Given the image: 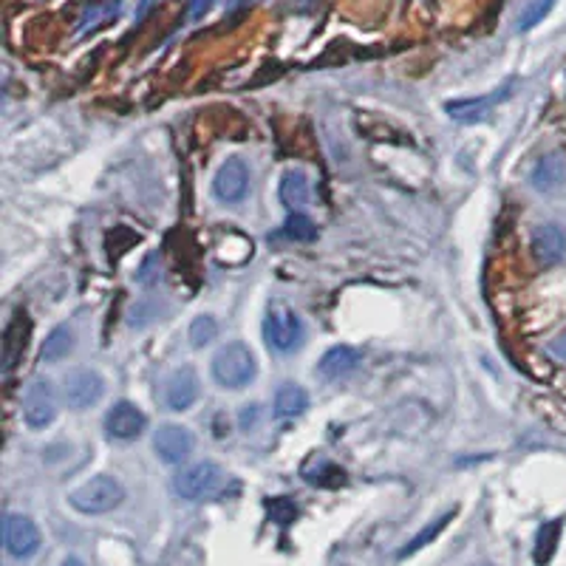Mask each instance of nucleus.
<instances>
[{"mask_svg":"<svg viewBox=\"0 0 566 566\" xmlns=\"http://www.w3.org/2000/svg\"><path fill=\"white\" fill-rule=\"evenodd\" d=\"M229 476L213 461H198L193 468H185L173 479V490L176 496H182L187 501H210L227 493Z\"/></svg>","mask_w":566,"mask_h":566,"instance_id":"nucleus-1","label":"nucleus"},{"mask_svg":"<svg viewBox=\"0 0 566 566\" xmlns=\"http://www.w3.org/2000/svg\"><path fill=\"white\" fill-rule=\"evenodd\" d=\"M122 501H125V487L114 476H94L68 493V504L76 512H83V516H102V512L116 510Z\"/></svg>","mask_w":566,"mask_h":566,"instance_id":"nucleus-2","label":"nucleus"},{"mask_svg":"<svg viewBox=\"0 0 566 566\" xmlns=\"http://www.w3.org/2000/svg\"><path fill=\"white\" fill-rule=\"evenodd\" d=\"M255 374H258L255 354L244 343H227L213 357V379L221 389H229V391L247 389L255 379Z\"/></svg>","mask_w":566,"mask_h":566,"instance_id":"nucleus-3","label":"nucleus"},{"mask_svg":"<svg viewBox=\"0 0 566 566\" xmlns=\"http://www.w3.org/2000/svg\"><path fill=\"white\" fill-rule=\"evenodd\" d=\"M264 340L275 354H292L303 343V323L287 303H272L264 320Z\"/></svg>","mask_w":566,"mask_h":566,"instance_id":"nucleus-4","label":"nucleus"},{"mask_svg":"<svg viewBox=\"0 0 566 566\" xmlns=\"http://www.w3.org/2000/svg\"><path fill=\"white\" fill-rule=\"evenodd\" d=\"M57 417V397L48 379H32L23 394V419L29 428H48Z\"/></svg>","mask_w":566,"mask_h":566,"instance_id":"nucleus-5","label":"nucleus"},{"mask_svg":"<svg viewBox=\"0 0 566 566\" xmlns=\"http://www.w3.org/2000/svg\"><path fill=\"white\" fill-rule=\"evenodd\" d=\"M102 391H106V382H102V377L94 369H76L63 379V399L74 410H86L96 405Z\"/></svg>","mask_w":566,"mask_h":566,"instance_id":"nucleus-6","label":"nucleus"},{"mask_svg":"<svg viewBox=\"0 0 566 566\" xmlns=\"http://www.w3.org/2000/svg\"><path fill=\"white\" fill-rule=\"evenodd\" d=\"M4 544L12 558H32L40 550V530L32 519L20 516V512H9L4 519Z\"/></svg>","mask_w":566,"mask_h":566,"instance_id":"nucleus-7","label":"nucleus"},{"mask_svg":"<svg viewBox=\"0 0 566 566\" xmlns=\"http://www.w3.org/2000/svg\"><path fill=\"white\" fill-rule=\"evenodd\" d=\"M213 193L224 204H238V201L247 198V193H249V167L244 165V159L233 157L218 167V173L213 178Z\"/></svg>","mask_w":566,"mask_h":566,"instance_id":"nucleus-8","label":"nucleus"},{"mask_svg":"<svg viewBox=\"0 0 566 566\" xmlns=\"http://www.w3.org/2000/svg\"><path fill=\"white\" fill-rule=\"evenodd\" d=\"M193 433L182 425H162L153 436V450L165 465H178L193 453Z\"/></svg>","mask_w":566,"mask_h":566,"instance_id":"nucleus-9","label":"nucleus"},{"mask_svg":"<svg viewBox=\"0 0 566 566\" xmlns=\"http://www.w3.org/2000/svg\"><path fill=\"white\" fill-rule=\"evenodd\" d=\"M106 430L111 440H119V442H131L136 440V436L145 430V414L131 405V402H116L108 408V414H106Z\"/></svg>","mask_w":566,"mask_h":566,"instance_id":"nucleus-10","label":"nucleus"},{"mask_svg":"<svg viewBox=\"0 0 566 566\" xmlns=\"http://www.w3.org/2000/svg\"><path fill=\"white\" fill-rule=\"evenodd\" d=\"M198 377L190 366H182V369H176L167 382H165V402L173 408V410H187L196 405L198 399Z\"/></svg>","mask_w":566,"mask_h":566,"instance_id":"nucleus-11","label":"nucleus"},{"mask_svg":"<svg viewBox=\"0 0 566 566\" xmlns=\"http://www.w3.org/2000/svg\"><path fill=\"white\" fill-rule=\"evenodd\" d=\"M532 255L538 264L552 267L566 255V229L558 224H541L532 233Z\"/></svg>","mask_w":566,"mask_h":566,"instance_id":"nucleus-12","label":"nucleus"},{"mask_svg":"<svg viewBox=\"0 0 566 566\" xmlns=\"http://www.w3.org/2000/svg\"><path fill=\"white\" fill-rule=\"evenodd\" d=\"M29 334H32L29 315H25V308H17L4 331V371H12L20 363L25 343H29Z\"/></svg>","mask_w":566,"mask_h":566,"instance_id":"nucleus-13","label":"nucleus"},{"mask_svg":"<svg viewBox=\"0 0 566 566\" xmlns=\"http://www.w3.org/2000/svg\"><path fill=\"white\" fill-rule=\"evenodd\" d=\"M512 86H504L501 91L496 94H487V96H476V99H456V102H448L445 111L450 119L461 122V125H473V122H481L487 114H490V108L496 106V102L507 99Z\"/></svg>","mask_w":566,"mask_h":566,"instance_id":"nucleus-14","label":"nucleus"},{"mask_svg":"<svg viewBox=\"0 0 566 566\" xmlns=\"http://www.w3.org/2000/svg\"><path fill=\"white\" fill-rule=\"evenodd\" d=\"M359 363H363V351H359V349H354V346H334V349H328L320 357L318 371L326 379H343V377L354 374L359 369Z\"/></svg>","mask_w":566,"mask_h":566,"instance_id":"nucleus-15","label":"nucleus"},{"mask_svg":"<svg viewBox=\"0 0 566 566\" xmlns=\"http://www.w3.org/2000/svg\"><path fill=\"white\" fill-rule=\"evenodd\" d=\"M278 196H280V204L287 210H303L308 204V196H312V190H308V178L303 170H287L280 178V187H278Z\"/></svg>","mask_w":566,"mask_h":566,"instance_id":"nucleus-16","label":"nucleus"},{"mask_svg":"<svg viewBox=\"0 0 566 566\" xmlns=\"http://www.w3.org/2000/svg\"><path fill=\"white\" fill-rule=\"evenodd\" d=\"M532 185L541 193H552L566 185V159L561 153H550L538 162V167L532 170Z\"/></svg>","mask_w":566,"mask_h":566,"instance_id":"nucleus-17","label":"nucleus"},{"mask_svg":"<svg viewBox=\"0 0 566 566\" xmlns=\"http://www.w3.org/2000/svg\"><path fill=\"white\" fill-rule=\"evenodd\" d=\"M272 408H275L278 419H295L308 408V397H306V391L300 389V385L287 382V385H280V389H278Z\"/></svg>","mask_w":566,"mask_h":566,"instance_id":"nucleus-18","label":"nucleus"},{"mask_svg":"<svg viewBox=\"0 0 566 566\" xmlns=\"http://www.w3.org/2000/svg\"><path fill=\"white\" fill-rule=\"evenodd\" d=\"M303 479L315 487H340V484H346V470L338 468L328 459H315L312 465L303 468Z\"/></svg>","mask_w":566,"mask_h":566,"instance_id":"nucleus-19","label":"nucleus"},{"mask_svg":"<svg viewBox=\"0 0 566 566\" xmlns=\"http://www.w3.org/2000/svg\"><path fill=\"white\" fill-rule=\"evenodd\" d=\"M74 346V331L68 326H57L55 331L48 334L43 349H40V359L43 363H57V359H63Z\"/></svg>","mask_w":566,"mask_h":566,"instance_id":"nucleus-20","label":"nucleus"},{"mask_svg":"<svg viewBox=\"0 0 566 566\" xmlns=\"http://www.w3.org/2000/svg\"><path fill=\"white\" fill-rule=\"evenodd\" d=\"M558 541H561V521H547L541 530L535 535V563L538 566H547L558 550Z\"/></svg>","mask_w":566,"mask_h":566,"instance_id":"nucleus-21","label":"nucleus"},{"mask_svg":"<svg viewBox=\"0 0 566 566\" xmlns=\"http://www.w3.org/2000/svg\"><path fill=\"white\" fill-rule=\"evenodd\" d=\"M453 516H456V510H448L445 516H440L433 524H428L417 538H410V541L399 550V558H408V555H414V552H419L422 547H428L430 541H436V538H440V532L453 521Z\"/></svg>","mask_w":566,"mask_h":566,"instance_id":"nucleus-22","label":"nucleus"},{"mask_svg":"<svg viewBox=\"0 0 566 566\" xmlns=\"http://www.w3.org/2000/svg\"><path fill=\"white\" fill-rule=\"evenodd\" d=\"M280 233L287 236L289 241L306 244V241H315V238H318V227H315L312 218H306L303 213H292V216L287 218V224H283Z\"/></svg>","mask_w":566,"mask_h":566,"instance_id":"nucleus-23","label":"nucleus"},{"mask_svg":"<svg viewBox=\"0 0 566 566\" xmlns=\"http://www.w3.org/2000/svg\"><path fill=\"white\" fill-rule=\"evenodd\" d=\"M216 334H218L216 320H213L210 315H201V318H196L193 326H190V343H193L196 349H204V346H210V343L216 340Z\"/></svg>","mask_w":566,"mask_h":566,"instance_id":"nucleus-24","label":"nucleus"},{"mask_svg":"<svg viewBox=\"0 0 566 566\" xmlns=\"http://www.w3.org/2000/svg\"><path fill=\"white\" fill-rule=\"evenodd\" d=\"M552 6H555V0H530L527 9L519 17V29L527 32V29H532V25H538L552 12Z\"/></svg>","mask_w":566,"mask_h":566,"instance_id":"nucleus-25","label":"nucleus"},{"mask_svg":"<svg viewBox=\"0 0 566 566\" xmlns=\"http://www.w3.org/2000/svg\"><path fill=\"white\" fill-rule=\"evenodd\" d=\"M162 275V267H159V255H147L142 269H139V283L142 287H150V283H157V278Z\"/></svg>","mask_w":566,"mask_h":566,"instance_id":"nucleus-26","label":"nucleus"},{"mask_svg":"<svg viewBox=\"0 0 566 566\" xmlns=\"http://www.w3.org/2000/svg\"><path fill=\"white\" fill-rule=\"evenodd\" d=\"M210 6H213V0H193V9H190V15L198 20V17H201L204 12H207Z\"/></svg>","mask_w":566,"mask_h":566,"instance_id":"nucleus-27","label":"nucleus"},{"mask_svg":"<svg viewBox=\"0 0 566 566\" xmlns=\"http://www.w3.org/2000/svg\"><path fill=\"white\" fill-rule=\"evenodd\" d=\"M552 351H555L558 357H563V359H566V334H563V338H558V340L552 343Z\"/></svg>","mask_w":566,"mask_h":566,"instance_id":"nucleus-28","label":"nucleus"},{"mask_svg":"<svg viewBox=\"0 0 566 566\" xmlns=\"http://www.w3.org/2000/svg\"><path fill=\"white\" fill-rule=\"evenodd\" d=\"M60 566H83V561H80V558H66Z\"/></svg>","mask_w":566,"mask_h":566,"instance_id":"nucleus-29","label":"nucleus"}]
</instances>
